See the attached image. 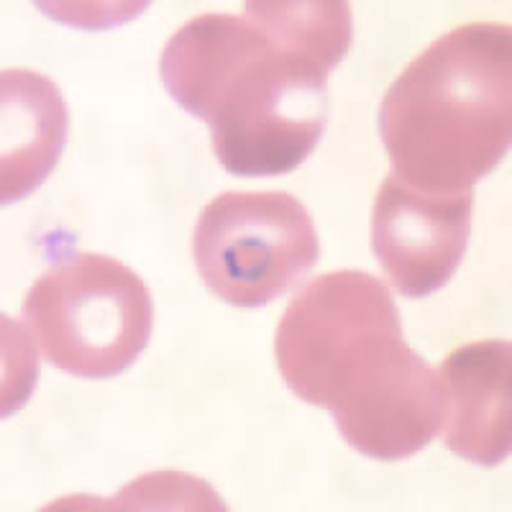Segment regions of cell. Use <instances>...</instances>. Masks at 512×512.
I'll return each instance as SVG.
<instances>
[{
  "label": "cell",
  "instance_id": "obj_7",
  "mask_svg": "<svg viewBox=\"0 0 512 512\" xmlns=\"http://www.w3.org/2000/svg\"><path fill=\"white\" fill-rule=\"evenodd\" d=\"M446 392V446L477 466H497L512 448V344L505 338L454 349L438 369Z\"/></svg>",
  "mask_w": 512,
  "mask_h": 512
},
{
  "label": "cell",
  "instance_id": "obj_6",
  "mask_svg": "<svg viewBox=\"0 0 512 512\" xmlns=\"http://www.w3.org/2000/svg\"><path fill=\"white\" fill-rule=\"evenodd\" d=\"M474 190L428 195L387 177L374 200L372 249L395 290L428 297L446 287L469 244Z\"/></svg>",
  "mask_w": 512,
  "mask_h": 512
},
{
  "label": "cell",
  "instance_id": "obj_2",
  "mask_svg": "<svg viewBox=\"0 0 512 512\" xmlns=\"http://www.w3.org/2000/svg\"><path fill=\"white\" fill-rule=\"evenodd\" d=\"M164 88L210 126L213 152L236 177L295 172L323 139L328 72L287 54L249 16L192 18L159 59Z\"/></svg>",
  "mask_w": 512,
  "mask_h": 512
},
{
  "label": "cell",
  "instance_id": "obj_1",
  "mask_svg": "<svg viewBox=\"0 0 512 512\" xmlns=\"http://www.w3.org/2000/svg\"><path fill=\"white\" fill-rule=\"evenodd\" d=\"M274 356L287 387L326 408L361 456L410 459L441 433V374L405 344L395 300L372 274L308 282L282 315Z\"/></svg>",
  "mask_w": 512,
  "mask_h": 512
},
{
  "label": "cell",
  "instance_id": "obj_4",
  "mask_svg": "<svg viewBox=\"0 0 512 512\" xmlns=\"http://www.w3.org/2000/svg\"><path fill=\"white\" fill-rule=\"evenodd\" d=\"M44 359L80 379H111L144 354L154 328L149 287L103 254H70L41 274L24 300Z\"/></svg>",
  "mask_w": 512,
  "mask_h": 512
},
{
  "label": "cell",
  "instance_id": "obj_9",
  "mask_svg": "<svg viewBox=\"0 0 512 512\" xmlns=\"http://www.w3.org/2000/svg\"><path fill=\"white\" fill-rule=\"evenodd\" d=\"M251 21L287 54L315 62L331 75L351 49V6L344 0L246 3Z\"/></svg>",
  "mask_w": 512,
  "mask_h": 512
},
{
  "label": "cell",
  "instance_id": "obj_8",
  "mask_svg": "<svg viewBox=\"0 0 512 512\" xmlns=\"http://www.w3.org/2000/svg\"><path fill=\"white\" fill-rule=\"evenodd\" d=\"M3 149L0 203L24 200L47 180L67 141V103L47 77L29 70L0 75Z\"/></svg>",
  "mask_w": 512,
  "mask_h": 512
},
{
  "label": "cell",
  "instance_id": "obj_5",
  "mask_svg": "<svg viewBox=\"0 0 512 512\" xmlns=\"http://www.w3.org/2000/svg\"><path fill=\"white\" fill-rule=\"evenodd\" d=\"M192 256L208 290L236 308H264L315 267L318 231L287 192H223L203 208Z\"/></svg>",
  "mask_w": 512,
  "mask_h": 512
},
{
  "label": "cell",
  "instance_id": "obj_3",
  "mask_svg": "<svg viewBox=\"0 0 512 512\" xmlns=\"http://www.w3.org/2000/svg\"><path fill=\"white\" fill-rule=\"evenodd\" d=\"M392 177L428 195H461L512 144V31L466 24L400 72L379 105Z\"/></svg>",
  "mask_w": 512,
  "mask_h": 512
}]
</instances>
